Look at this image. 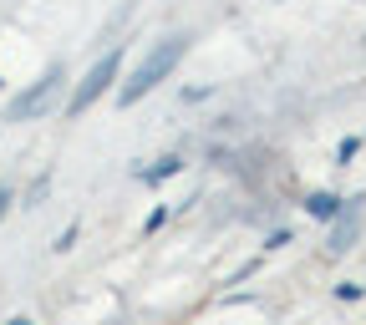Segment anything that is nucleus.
Returning <instances> with one entry per match:
<instances>
[{
  "label": "nucleus",
  "mask_w": 366,
  "mask_h": 325,
  "mask_svg": "<svg viewBox=\"0 0 366 325\" xmlns=\"http://www.w3.org/2000/svg\"><path fill=\"white\" fill-rule=\"evenodd\" d=\"M183 51H189V36H183V31H178V36H163L153 51L137 61V71L117 86V107H137V102H143L158 81H168V76H173V66L183 61Z\"/></svg>",
  "instance_id": "nucleus-1"
},
{
  "label": "nucleus",
  "mask_w": 366,
  "mask_h": 325,
  "mask_svg": "<svg viewBox=\"0 0 366 325\" xmlns=\"http://www.w3.org/2000/svg\"><path fill=\"white\" fill-rule=\"evenodd\" d=\"M173 173H183V158H178V153H168V158H158L153 168H143V173H137V178H143V183H168Z\"/></svg>",
  "instance_id": "nucleus-6"
},
{
  "label": "nucleus",
  "mask_w": 366,
  "mask_h": 325,
  "mask_svg": "<svg viewBox=\"0 0 366 325\" xmlns=\"http://www.w3.org/2000/svg\"><path fill=\"white\" fill-rule=\"evenodd\" d=\"M6 209H11V189H0V219H6Z\"/></svg>",
  "instance_id": "nucleus-11"
},
{
  "label": "nucleus",
  "mask_w": 366,
  "mask_h": 325,
  "mask_svg": "<svg viewBox=\"0 0 366 325\" xmlns=\"http://www.w3.org/2000/svg\"><path fill=\"white\" fill-rule=\"evenodd\" d=\"M6 325H31V320H26V315H16V320H6Z\"/></svg>",
  "instance_id": "nucleus-12"
},
{
  "label": "nucleus",
  "mask_w": 366,
  "mask_h": 325,
  "mask_svg": "<svg viewBox=\"0 0 366 325\" xmlns=\"http://www.w3.org/2000/svg\"><path fill=\"white\" fill-rule=\"evenodd\" d=\"M361 153V137H341V148H336V163H351Z\"/></svg>",
  "instance_id": "nucleus-7"
},
{
  "label": "nucleus",
  "mask_w": 366,
  "mask_h": 325,
  "mask_svg": "<svg viewBox=\"0 0 366 325\" xmlns=\"http://www.w3.org/2000/svg\"><path fill=\"white\" fill-rule=\"evenodd\" d=\"M71 244H76V224H71V229H61V239H56V244H51V249H56V254H66V249H71Z\"/></svg>",
  "instance_id": "nucleus-9"
},
{
  "label": "nucleus",
  "mask_w": 366,
  "mask_h": 325,
  "mask_svg": "<svg viewBox=\"0 0 366 325\" xmlns=\"http://www.w3.org/2000/svg\"><path fill=\"white\" fill-rule=\"evenodd\" d=\"M341 209H346V199H341V194H326V189H315V194H305V214H310V219H320V224H331V219H341Z\"/></svg>",
  "instance_id": "nucleus-5"
},
{
  "label": "nucleus",
  "mask_w": 366,
  "mask_h": 325,
  "mask_svg": "<svg viewBox=\"0 0 366 325\" xmlns=\"http://www.w3.org/2000/svg\"><path fill=\"white\" fill-rule=\"evenodd\" d=\"M163 224H168V209H153L148 224H143V234H153V229H163Z\"/></svg>",
  "instance_id": "nucleus-10"
},
{
  "label": "nucleus",
  "mask_w": 366,
  "mask_h": 325,
  "mask_svg": "<svg viewBox=\"0 0 366 325\" xmlns=\"http://www.w3.org/2000/svg\"><path fill=\"white\" fill-rule=\"evenodd\" d=\"M356 234H361V199H346V209H341V219H331V239H326V254H346L351 244H356Z\"/></svg>",
  "instance_id": "nucleus-4"
},
{
  "label": "nucleus",
  "mask_w": 366,
  "mask_h": 325,
  "mask_svg": "<svg viewBox=\"0 0 366 325\" xmlns=\"http://www.w3.org/2000/svg\"><path fill=\"white\" fill-rule=\"evenodd\" d=\"M56 86H61V66H51V71H46V76H41V81H36L31 91H21V97H16V102L6 107V122H26V117H36V112H41L46 102L56 97Z\"/></svg>",
  "instance_id": "nucleus-3"
},
{
  "label": "nucleus",
  "mask_w": 366,
  "mask_h": 325,
  "mask_svg": "<svg viewBox=\"0 0 366 325\" xmlns=\"http://www.w3.org/2000/svg\"><path fill=\"white\" fill-rule=\"evenodd\" d=\"M0 86H6V81H0Z\"/></svg>",
  "instance_id": "nucleus-13"
},
{
  "label": "nucleus",
  "mask_w": 366,
  "mask_h": 325,
  "mask_svg": "<svg viewBox=\"0 0 366 325\" xmlns=\"http://www.w3.org/2000/svg\"><path fill=\"white\" fill-rule=\"evenodd\" d=\"M361 295H366V285H336V300H341V305H356Z\"/></svg>",
  "instance_id": "nucleus-8"
},
{
  "label": "nucleus",
  "mask_w": 366,
  "mask_h": 325,
  "mask_svg": "<svg viewBox=\"0 0 366 325\" xmlns=\"http://www.w3.org/2000/svg\"><path fill=\"white\" fill-rule=\"evenodd\" d=\"M117 71H122V46H112V51H107V56H102L97 66H92V71H86V76L76 81L71 102H66V117H81V112H86V107H92V102H97L102 91H107V86L117 81Z\"/></svg>",
  "instance_id": "nucleus-2"
}]
</instances>
